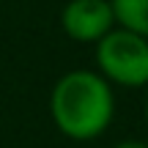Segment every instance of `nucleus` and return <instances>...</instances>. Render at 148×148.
<instances>
[{
  "label": "nucleus",
  "instance_id": "nucleus-1",
  "mask_svg": "<svg viewBox=\"0 0 148 148\" xmlns=\"http://www.w3.org/2000/svg\"><path fill=\"white\" fill-rule=\"evenodd\" d=\"M49 115L60 134L85 143L96 140L110 129L115 115L112 85L99 71L74 69L66 71L49 93Z\"/></svg>",
  "mask_w": 148,
  "mask_h": 148
},
{
  "label": "nucleus",
  "instance_id": "nucleus-2",
  "mask_svg": "<svg viewBox=\"0 0 148 148\" xmlns=\"http://www.w3.org/2000/svg\"><path fill=\"white\" fill-rule=\"evenodd\" d=\"M96 66L110 85L145 88L148 85V38L123 27H112L96 41Z\"/></svg>",
  "mask_w": 148,
  "mask_h": 148
},
{
  "label": "nucleus",
  "instance_id": "nucleus-3",
  "mask_svg": "<svg viewBox=\"0 0 148 148\" xmlns=\"http://www.w3.org/2000/svg\"><path fill=\"white\" fill-rule=\"evenodd\" d=\"M60 27L71 41L96 44L115 27L110 0H69L60 11Z\"/></svg>",
  "mask_w": 148,
  "mask_h": 148
},
{
  "label": "nucleus",
  "instance_id": "nucleus-4",
  "mask_svg": "<svg viewBox=\"0 0 148 148\" xmlns=\"http://www.w3.org/2000/svg\"><path fill=\"white\" fill-rule=\"evenodd\" d=\"M115 27L148 38V0H110Z\"/></svg>",
  "mask_w": 148,
  "mask_h": 148
},
{
  "label": "nucleus",
  "instance_id": "nucleus-5",
  "mask_svg": "<svg viewBox=\"0 0 148 148\" xmlns=\"http://www.w3.org/2000/svg\"><path fill=\"white\" fill-rule=\"evenodd\" d=\"M112 148H148V143H143V140H121Z\"/></svg>",
  "mask_w": 148,
  "mask_h": 148
},
{
  "label": "nucleus",
  "instance_id": "nucleus-6",
  "mask_svg": "<svg viewBox=\"0 0 148 148\" xmlns=\"http://www.w3.org/2000/svg\"><path fill=\"white\" fill-rule=\"evenodd\" d=\"M145 123H148V99H145Z\"/></svg>",
  "mask_w": 148,
  "mask_h": 148
}]
</instances>
